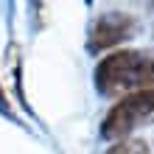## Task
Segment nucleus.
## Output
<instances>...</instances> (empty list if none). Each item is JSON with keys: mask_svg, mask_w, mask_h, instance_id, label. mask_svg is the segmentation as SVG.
Segmentation results:
<instances>
[{"mask_svg": "<svg viewBox=\"0 0 154 154\" xmlns=\"http://www.w3.org/2000/svg\"><path fill=\"white\" fill-rule=\"evenodd\" d=\"M95 90L106 98H126L132 93L154 90V48H121L98 62Z\"/></svg>", "mask_w": 154, "mask_h": 154, "instance_id": "1", "label": "nucleus"}, {"mask_svg": "<svg viewBox=\"0 0 154 154\" xmlns=\"http://www.w3.org/2000/svg\"><path fill=\"white\" fill-rule=\"evenodd\" d=\"M154 123V90L132 93L126 98H118L109 106V112L101 121V137L104 140H129L137 129Z\"/></svg>", "mask_w": 154, "mask_h": 154, "instance_id": "2", "label": "nucleus"}, {"mask_svg": "<svg viewBox=\"0 0 154 154\" xmlns=\"http://www.w3.org/2000/svg\"><path fill=\"white\" fill-rule=\"evenodd\" d=\"M134 31H137V20H134L129 11H104L101 17H95L93 25H90L87 48L93 53L112 51L121 42H126Z\"/></svg>", "mask_w": 154, "mask_h": 154, "instance_id": "3", "label": "nucleus"}, {"mask_svg": "<svg viewBox=\"0 0 154 154\" xmlns=\"http://www.w3.org/2000/svg\"><path fill=\"white\" fill-rule=\"evenodd\" d=\"M106 154H149V143L140 137H129V140H121L115 146H109Z\"/></svg>", "mask_w": 154, "mask_h": 154, "instance_id": "4", "label": "nucleus"}, {"mask_svg": "<svg viewBox=\"0 0 154 154\" xmlns=\"http://www.w3.org/2000/svg\"><path fill=\"white\" fill-rule=\"evenodd\" d=\"M0 109H3L6 115H11V109H8V101H6V93H3V87H0Z\"/></svg>", "mask_w": 154, "mask_h": 154, "instance_id": "5", "label": "nucleus"}]
</instances>
